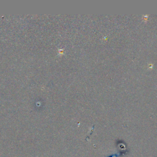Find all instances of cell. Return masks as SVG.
<instances>
[{"label": "cell", "mask_w": 157, "mask_h": 157, "mask_svg": "<svg viewBox=\"0 0 157 157\" xmlns=\"http://www.w3.org/2000/svg\"><path fill=\"white\" fill-rule=\"evenodd\" d=\"M148 17H149V15H143L142 16L143 21H145V22H147V20H148Z\"/></svg>", "instance_id": "6da1fadb"}, {"label": "cell", "mask_w": 157, "mask_h": 157, "mask_svg": "<svg viewBox=\"0 0 157 157\" xmlns=\"http://www.w3.org/2000/svg\"><path fill=\"white\" fill-rule=\"evenodd\" d=\"M153 68V65L150 63L149 65V68Z\"/></svg>", "instance_id": "7a4b0ae2"}]
</instances>
